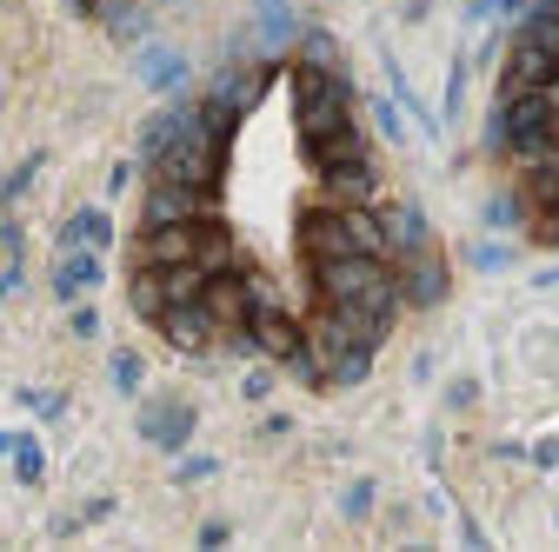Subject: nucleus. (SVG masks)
<instances>
[{
    "mask_svg": "<svg viewBox=\"0 0 559 552\" xmlns=\"http://www.w3.org/2000/svg\"><path fill=\"white\" fill-rule=\"evenodd\" d=\"M466 100V60H453V81H447V113H460Z\"/></svg>",
    "mask_w": 559,
    "mask_h": 552,
    "instance_id": "nucleus-28",
    "label": "nucleus"
},
{
    "mask_svg": "<svg viewBox=\"0 0 559 552\" xmlns=\"http://www.w3.org/2000/svg\"><path fill=\"white\" fill-rule=\"evenodd\" d=\"M14 440H21V433H0V453H14Z\"/></svg>",
    "mask_w": 559,
    "mask_h": 552,
    "instance_id": "nucleus-34",
    "label": "nucleus"
},
{
    "mask_svg": "<svg viewBox=\"0 0 559 552\" xmlns=\"http://www.w3.org/2000/svg\"><path fill=\"white\" fill-rule=\"evenodd\" d=\"M373 120H380V133H386V141H400V133H406V127H400V107H393V100H373Z\"/></svg>",
    "mask_w": 559,
    "mask_h": 552,
    "instance_id": "nucleus-27",
    "label": "nucleus"
},
{
    "mask_svg": "<svg viewBox=\"0 0 559 552\" xmlns=\"http://www.w3.org/2000/svg\"><path fill=\"white\" fill-rule=\"evenodd\" d=\"M214 220V214H206ZM206 220H180V227H147L140 233V247H133V260L140 266H174V260H200V233H206Z\"/></svg>",
    "mask_w": 559,
    "mask_h": 552,
    "instance_id": "nucleus-7",
    "label": "nucleus"
},
{
    "mask_svg": "<svg viewBox=\"0 0 559 552\" xmlns=\"http://www.w3.org/2000/svg\"><path fill=\"white\" fill-rule=\"evenodd\" d=\"M260 47H287L294 34H300V21H294V8H287V0H260Z\"/></svg>",
    "mask_w": 559,
    "mask_h": 552,
    "instance_id": "nucleus-19",
    "label": "nucleus"
},
{
    "mask_svg": "<svg viewBox=\"0 0 559 552\" xmlns=\"http://www.w3.org/2000/svg\"><path fill=\"white\" fill-rule=\"evenodd\" d=\"M473 266H507V247H473Z\"/></svg>",
    "mask_w": 559,
    "mask_h": 552,
    "instance_id": "nucleus-31",
    "label": "nucleus"
},
{
    "mask_svg": "<svg viewBox=\"0 0 559 552\" xmlns=\"http://www.w3.org/2000/svg\"><path fill=\"white\" fill-rule=\"evenodd\" d=\"M114 386L120 393H140V360L133 353H114Z\"/></svg>",
    "mask_w": 559,
    "mask_h": 552,
    "instance_id": "nucleus-26",
    "label": "nucleus"
},
{
    "mask_svg": "<svg viewBox=\"0 0 559 552\" xmlns=\"http://www.w3.org/2000/svg\"><path fill=\"white\" fill-rule=\"evenodd\" d=\"M539 287H559V266H552V273H539Z\"/></svg>",
    "mask_w": 559,
    "mask_h": 552,
    "instance_id": "nucleus-35",
    "label": "nucleus"
},
{
    "mask_svg": "<svg viewBox=\"0 0 559 552\" xmlns=\"http://www.w3.org/2000/svg\"><path fill=\"white\" fill-rule=\"evenodd\" d=\"M187 113H193V100H174V107H160V113L147 120V133H140V160L154 167V160H160V154L174 147V133L187 127Z\"/></svg>",
    "mask_w": 559,
    "mask_h": 552,
    "instance_id": "nucleus-14",
    "label": "nucleus"
},
{
    "mask_svg": "<svg viewBox=\"0 0 559 552\" xmlns=\"http://www.w3.org/2000/svg\"><path fill=\"white\" fill-rule=\"evenodd\" d=\"M167 339H174V347L180 353H206V347H214V339H221V320H214V307H206V300H187V307H167L160 320H154Z\"/></svg>",
    "mask_w": 559,
    "mask_h": 552,
    "instance_id": "nucleus-8",
    "label": "nucleus"
},
{
    "mask_svg": "<svg viewBox=\"0 0 559 552\" xmlns=\"http://www.w3.org/2000/svg\"><path fill=\"white\" fill-rule=\"evenodd\" d=\"M14 472H21V487H40V472H47V453H40V440H14Z\"/></svg>",
    "mask_w": 559,
    "mask_h": 552,
    "instance_id": "nucleus-24",
    "label": "nucleus"
},
{
    "mask_svg": "<svg viewBox=\"0 0 559 552\" xmlns=\"http://www.w3.org/2000/svg\"><path fill=\"white\" fill-rule=\"evenodd\" d=\"M559 81V53L533 47L513 34V60H507V94H526V87H552Z\"/></svg>",
    "mask_w": 559,
    "mask_h": 552,
    "instance_id": "nucleus-10",
    "label": "nucleus"
},
{
    "mask_svg": "<svg viewBox=\"0 0 559 552\" xmlns=\"http://www.w3.org/2000/svg\"><path fill=\"white\" fill-rule=\"evenodd\" d=\"M206 273L200 260H174V266H140L133 273V313L140 320H160L167 307H187V300H200L206 293Z\"/></svg>",
    "mask_w": 559,
    "mask_h": 552,
    "instance_id": "nucleus-4",
    "label": "nucleus"
},
{
    "mask_svg": "<svg viewBox=\"0 0 559 552\" xmlns=\"http://www.w3.org/2000/svg\"><path fill=\"white\" fill-rule=\"evenodd\" d=\"M320 187L333 193V206H367V200H373V160H360V167H333V173H320Z\"/></svg>",
    "mask_w": 559,
    "mask_h": 552,
    "instance_id": "nucleus-16",
    "label": "nucleus"
},
{
    "mask_svg": "<svg viewBox=\"0 0 559 552\" xmlns=\"http://www.w3.org/2000/svg\"><path fill=\"white\" fill-rule=\"evenodd\" d=\"M100 287V247H74V253H60L53 266V300H81Z\"/></svg>",
    "mask_w": 559,
    "mask_h": 552,
    "instance_id": "nucleus-12",
    "label": "nucleus"
},
{
    "mask_svg": "<svg viewBox=\"0 0 559 552\" xmlns=\"http://www.w3.org/2000/svg\"><path fill=\"white\" fill-rule=\"evenodd\" d=\"M206 214H214V193L174 187V180H147V200H140V227H180V220H206Z\"/></svg>",
    "mask_w": 559,
    "mask_h": 552,
    "instance_id": "nucleus-5",
    "label": "nucleus"
},
{
    "mask_svg": "<svg viewBox=\"0 0 559 552\" xmlns=\"http://www.w3.org/2000/svg\"><path fill=\"white\" fill-rule=\"evenodd\" d=\"M140 81H147L154 94H174V87L187 81V60H180L174 47H147V53H140Z\"/></svg>",
    "mask_w": 559,
    "mask_h": 552,
    "instance_id": "nucleus-18",
    "label": "nucleus"
},
{
    "mask_svg": "<svg viewBox=\"0 0 559 552\" xmlns=\"http://www.w3.org/2000/svg\"><path fill=\"white\" fill-rule=\"evenodd\" d=\"M74 333L94 339V333H100V313H94V307H74Z\"/></svg>",
    "mask_w": 559,
    "mask_h": 552,
    "instance_id": "nucleus-29",
    "label": "nucleus"
},
{
    "mask_svg": "<svg viewBox=\"0 0 559 552\" xmlns=\"http://www.w3.org/2000/svg\"><path fill=\"white\" fill-rule=\"evenodd\" d=\"M300 67H320V74H340V40L326 27H307L300 34Z\"/></svg>",
    "mask_w": 559,
    "mask_h": 552,
    "instance_id": "nucleus-22",
    "label": "nucleus"
},
{
    "mask_svg": "<svg viewBox=\"0 0 559 552\" xmlns=\"http://www.w3.org/2000/svg\"><path fill=\"white\" fill-rule=\"evenodd\" d=\"M419 247H433V233H427V214L419 206H393L386 214V253H419Z\"/></svg>",
    "mask_w": 559,
    "mask_h": 552,
    "instance_id": "nucleus-15",
    "label": "nucleus"
},
{
    "mask_svg": "<svg viewBox=\"0 0 559 552\" xmlns=\"http://www.w3.org/2000/svg\"><path fill=\"white\" fill-rule=\"evenodd\" d=\"M247 339H253L260 360H280V367H287V360L307 347V326H294L280 307H253V313H247Z\"/></svg>",
    "mask_w": 559,
    "mask_h": 552,
    "instance_id": "nucleus-6",
    "label": "nucleus"
},
{
    "mask_svg": "<svg viewBox=\"0 0 559 552\" xmlns=\"http://www.w3.org/2000/svg\"><path fill=\"white\" fill-rule=\"evenodd\" d=\"M107 240H114V227H107L100 206H81V214L60 227V253H74V247H100L107 253Z\"/></svg>",
    "mask_w": 559,
    "mask_h": 552,
    "instance_id": "nucleus-17",
    "label": "nucleus"
},
{
    "mask_svg": "<svg viewBox=\"0 0 559 552\" xmlns=\"http://www.w3.org/2000/svg\"><path fill=\"white\" fill-rule=\"evenodd\" d=\"M307 260H333V253H367L386 260V220L367 214V206H320V214L300 227Z\"/></svg>",
    "mask_w": 559,
    "mask_h": 552,
    "instance_id": "nucleus-2",
    "label": "nucleus"
},
{
    "mask_svg": "<svg viewBox=\"0 0 559 552\" xmlns=\"http://www.w3.org/2000/svg\"><path fill=\"white\" fill-rule=\"evenodd\" d=\"M21 399H27L34 412H47V420H53V412H60V393H21Z\"/></svg>",
    "mask_w": 559,
    "mask_h": 552,
    "instance_id": "nucleus-30",
    "label": "nucleus"
},
{
    "mask_svg": "<svg viewBox=\"0 0 559 552\" xmlns=\"http://www.w3.org/2000/svg\"><path fill=\"white\" fill-rule=\"evenodd\" d=\"M140 433H147L154 446H167V453H180V446L193 440V406H180V399H154L147 412H140Z\"/></svg>",
    "mask_w": 559,
    "mask_h": 552,
    "instance_id": "nucleus-11",
    "label": "nucleus"
},
{
    "mask_svg": "<svg viewBox=\"0 0 559 552\" xmlns=\"http://www.w3.org/2000/svg\"><path fill=\"white\" fill-rule=\"evenodd\" d=\"M313 280L326 300L340 307H367L380 320H393L400 307V280L386 273V260H367V253H333V260H313Z\"/></svg>",
    "mask_w": 559,
    "mask_h": 552,
    "instance_id": "nucleus-1",
    "label": "nucleus"
},
{
    "mask_svg": "<svg viewBox=\"0 0 559 552\" xmlns=\"http://www.w3.org/2000/svg\"><path fill=\"white\" fill-rule=\"evenodd\" d=\"M533 459H539V466H559V440H552V446H539Z\"/></svg>",
    "mask_w": 559,
    "mask_h": 552,
    "instance_id": "nucleus-33",
    "label": "nucleus"
},
{
    "mask_svg": "<svg viewBox=\"0 0 559 552\" xmlns=\"http://www.w3.org/2000/svg\"><path fill=\"white\" fill-rule=\"evenodd\" d=\"M240 393H247V399H266V393H273V380H266V373H247V386H240Z\"/></svg>",
    "mask_w": 559,
    "mask_h": 552,
    "instance_id": "nucleus-32",
    "label": "nucleus"
},
{
    "mask_svg": "<svg viewBox=\"0 0 559 552\" xmlns=\"http://www.w3.org/2000/svg\"><path fill=\"white\" fill-rule=\"evenodd\" d=\"M520 40H533V47L559 53V0H539V8H526V21H520Z\"/></svg>",
    "mask_w": 559,
    "mask_h": 552,
    "instance_id": "nucleus-20",
    "label": "nucleus"
},
{
    "mask_svg": "<svg viewBox=\"0 0 559 552\" xmlns=\"http://www.w3.org/2000/svg\"><path fill=\"white\" fill-rule=\"evenodd\" d=\"M340 506H346V519H367V513H373V479H354Z\"/></svg>",
    "mask_w": 559,
    "mask_h": 552,
    "instance_id": "nucleus-25",
    "label": "nucleus"
},
{
    "mask_svg": "<svg viewBox=\"0 0 559 552\" xmlns=\"http://www.w3.org/2000/svg\"><path fill=\"white\" fill-rule=\"evenodd\" d=\"M294 100H300V141H326L333 127L354 120V87L340 74H320V67H300L294 74Z\"/></svg>",
    "mask_w": 559,
    "mask_h": 552,
    "instance_id": "nucleus-3",
    "label": "nucleus"
},
{
    "mask_svg": "<svg viewBox=\"0 0 559 552\" xmlns=\"http://www.w3.org/2000/svg\"><path fill=\"white\" fill-rule=\"evenodd\" d=\"M307 154H313V167L320 173H333V167H360L367 160V133L346 120V127H333L326 141H307Z\"/></svg>",
    "mask_w": 559,
    "mask_h": 552,
    "instance_id": "nucleus-13",
    "label": "nucleus"
},
{
    "mask_svg": "<svg viewBox=\"0 0 559 552\" xmlns=\"http://www.w3.org/2000/svg\"><path fill=\"white\" fill-rule=\"evenodd\" d=\"M94 8H100V21H107L120 40H140V34H147V8H140V0H94Z\"/></svg>",
    "mask_w": 559,
    "mask_h": 552,
    "instance_id": "nucleus-21",
    "label": "nucleus"
},
{
    "mask_svg": "<svg viewBox=\"0 0 559 552\" xmlns=\"http://www.w3.org/2000/svg\"><path fill=\"white\" fill-rule=\"evenodd\" d=\"M367 373H373V347H354V353H340L326 367V386H360Z\"/></svg>",
    "mask_w": 559,
    "mask_h": 552,
    "instance_id": "nucleus-23",
    "label": "nucleus"
},
{
    "mask_svg": "<svg viewBox=\"0 0 559 552\" xmlns=\"http://www.w3.org/2000/svg\"><path fill=\"white\" fill-rule=\"evenodd\" d=\"M393 280H400V300H406V307H440V300H447V266H440L433 247L406 253V266L393 273Z\"/></svg>",
    "mask_w": 559,
    "mask_h": 552,
    "instance_id": "nucleus-9",
    "label": "nucleus"
}]
</instances>
